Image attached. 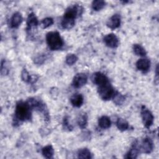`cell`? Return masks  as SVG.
<instances>
[{
	"label": "cell",
	"mask_w": 159,
	"mask_h": 159,
	"mask_svg": "<svg viewBox=\"0 0 159 159\" xmlns=\"http://www.w3.org/2000/svg\"><path fill=\"white\" fill-rule=\"evenodd\" d=\"M21 78L25 83H32V77L29 75L25 68H24L21 72Z\"/></svg>",
	"instance_id": "26"
},
{
	"label": "cell",
	"mask_w": 159,
	"mask_h": 159,
	"mask_svg": "<svg viewBox=\"0 0 159 159\" xmlns=\"http://www.w3.org/2000/svg\"><path fill=\"white\" fill-rule=\"evenodd\" d=\"M93 81L98 86L103 85L109 82L107 77L101 72H96L93 75Z\"/></svg>",
	"instance_id": "9"
},
{
	"label": "cell",
	"mask_w": 159,
	"mask_h": 159,
	"mask_svg": "<svg viewBox=\"0 0 159 159\" xmlns=\"http://www.w3.org/2000/svg\"><path fill=\"white\" fill-rule=\"evenodd\" d=\"M88 78L85 73H80L76 74L73 79V86L76 88H80L83 86L87 83Z\"/></svg>",
	"instance_id": "8"
},
{
	"label": "cell",
	"mask_w": 159,
	"mask_h": 159,
	"mask_svg": "<svg viewBox=\"0 0 159 159\" xmlns=\"http://www.w3.org/2000/svg\"><path fill=\"white\" fill-rule=\"evenodd\" d=\"M71 104L76 107H80L83 103V97L81 94H75L70 99Z\"/></svg>",
	"instance_id": "16"
},
{
	"label": "cell",
	"mask_w": 159,
	"mask_h": 159,
	"mask_svg": "<svg viewBox=\"0 0 159 159\" xmlns=\"http://www.w3.org/2000/svg\"><path fill=\"white\" fill-rule=\"evenodd\" d=\"M121 22V18L119 14H114L111 17V18L108 20L107 22V26L109 27L111 29H115L118 28L120 25Z\"/></svg>",
	"instance_id": "12"
},
{
	"label": "cell",
	"mask_w": 159,
	"mask_h": 159,
	"mask_svg": "<svg viewBox=\"0 0 159 159\" xmlns=\"http://www.w3.org/2000/svg\"><path fill=\"white\" fill-rule=\"evenodd\" d=\"M140 152V145H139L137 142H135L132 145V147L130 148V149L129 150V152L127 153L125 157L127 158H136Z\"/></svg>",
	"instance_id": "14"
},
{
	"label": "cell",
	"mask_w": 159,
	"mask_h": 159,
	"mask_svg": "<svg viewBox=\"0 0 159 159\" xmlns=\"http://www.w3.org/2000/svg\"><path fill=\"white\" fill-rule=\"evenodd\" d=\"M31 107L29 103L24 101H19L16 106L15 117L18 121L29 120L31 119Z\"/></svg>",
	"instance_id": "1"
},
{
	"label": "cell",
	"mask_w": 159,
	"mask_h": 159,
	"mask_svg": "<svg viewBox=\"0 0 159 159\" xmlns=\"http://www.w3.org/2000/svg\"><path fill=\"white\" fill-rule=\"evenodd\" d=\"M39 24V20L35 14L31 12L29 14L27 19V30H30L33 27H37Z\"/></svg>",
	"instance_id": "15"
},
{
	"label": "cell",
	"mask_w": 159,
	"mask_h": 159,
	"mask_svg": "<svg viewBox=\"0 0 159 159\" xmlns=\"http://www.w3.org/2000/svg\"><path fill=\"white\" fill-rule=\"evenodd\" d=\"M112 98L114 103L117 105H121L125 100V97L118 92H116L114 93Z\"/></svg>",
	"instance_id": "24"
},
{
	"label": "cell",
	"mask_w": 159,
	"mask_h": 159,
	"mask_svg": "<svg viewBox=\"0 0 159 159\" xmlns=\"http://www.w3.org/2000/svg\"><path fill=\"white\" fill-rule=\"evenodd\" d=\"M77 60H78L77 56L73 53L68 54L65 58L66 63L68 65H73V64H75Z\"/></svg>",
	"instance_id": "25"
},
{
	"label": "cell",
	"mask_w": 159,
	"mask_h": 159,
	"mask_svg": "<svg viewBox=\"0 0 159 159\" xmlns=\"http://www.w3.org/2000/svg\"><path fill=\"white\" fill-rule=\"evenodd\" d=\"M98 93L102 100L107 101L113 97L115 91L111 83L108 82L107 83L98 86Z\"/></svg>",
	"instance_id": "3"
},
{
	"label": "cell",
	"mask_w": 159,
	"mask_h": 159,
	"mask_svg": "<svg viewBox=\"0 0 159 159\" xmlns=\"http://www.w3.org/2000/svg\"><path fill=\"white\" fill-rule=\"evenodd\" d=\"M75 21L63 19L61 22V27L65 29H70L75 25Z\"/></svg>",
	"instance_id": "27"
},
{
	"label": "cell",
	"mask_w": 159,
	"mask_h": 159,
	"mask_svg": "<svg viewBox=\"0 0 159 159\" xmlns=\"http://www.w3.org/2000/svg\"><path fill=\"white\" fill-rule=\"evenodd\" d=\"M9 70H7V67L5 66V61L2 60L1 61V72L2 75H5L8 73Z\"/></svg>",
	"instance_id": "30"
},
{
	"label": "cell",
	"mask_w": 159,
	"mask_h": 159,
	"mask_svg": "<svg viewBox=\"0 0 159 159\" xmlns=\"http://www.w3.org/2000/svg\"><path fill=\"white\" fill-rule=\"evenodd\" d=\"M42 153L43 156L47 158H51L54 154L53 148L51 145H48L42 149Z\"/></svg>",
	"instance_id": "18"
},
{
	"label": "cell",
	"mask_w": 159,
	"mask_h": 159,
	"mask_svg": "<svg viewBox=\"0 0 159 159\" xmlns=\"http://www.w3.org/2000/svg\"><path fill=\"white\" fill-rule=\"evenodd\" d=\"M63 127L65 129H68V130H71L73 129V127L69 124L68 119L66 117H65L63 119Z\"/></svg>",
	"instance_id": "31"
},
{
	"label": "cell",
	"mask_w": 159,
	"mask_h": 159,
	"mask_svg": "<svg viewBox=\"0 0 159 159\" xmlns=\"http://www.w3.org/2000/svg\"><path fill=\"white\" fill-rule=\"evenodd\" d=\"M27 102L29 103L31 109H35L36 111H38L43 113L44 115L45 120H49V115H48V112L47 111V107L45 104L43 103L40 100L39 101L35 98H30L27 101Z\"/></svg>",
	"instance_id": "4"
},
{
	"label": "cell",
	"mask_w": 159,
	"mask_h": 159,
	"mask_svg": "<svg viewBox=\"0 0 159 159\" xmlns=\"http://www.w3.org/2000/svg\"><path fill=\"white\" fill-rule=\"evenodd\" d=\"M153 149V143L150 138H145L143 140L141 145H140V150L145 153H150Z\"/></svg>",
	"instance_id": "10"
},
{
	"label": "cell",
	"mask_w": 159,
	"mask_h": 159,
	"mask_svg": "<svg viewBox=\"0 0 159 159\" xmlns=\"http://www.w3.org/2000/svg\"><path fill=\"white\" fill-rule=\"evenodd\" d=\"M116 126L120 131H125L129 127L128 122L122 118H118L116 121Z\"/></svg>",
	"instance_id": "19"
},
{
	"label": "cell",
	"mask_w": 159,
	"mask_h": 159,
	"mask_svg": "<svg viewBox=\"0 0 159 159\" xmlns=\"http://www.w3.org/2000/svg\"><path fill=\"white\" fill-rule=\"evenodd\" d=\"M103 41L106 46L110 48H116L118 47L119 41L117 37L114 34H109L103 38Z\"/></svg>",
	"instance_id": "7"
},
{
	"label": "cell",
	"mask_w": 159,
	"mask_h": 159,
	"mask_svg": "<svg viewBox=\"0 0 159 159\" xmlns=\"http://www.w3.org/2000/svg\"><path fill=\"white\" fill-rule=\"evenodd\" d=\"M83 7L79 5L75 4L68 7L63 15V19L75 21V19L83 12Z\"/></svg>",
	"instance_id": "5"
},
{
	"label": "cell",
	"mask_w": 159,
	"mask_h": 159,
	"mask_svg": "<svg viewBox=\"0 0 159 159\" xmlns=\"http://www.w3.org/2000/svg\"><path fill=\"white\" fill-rule=\"evenodd\" d=\"M137 68L143 73H147L150 68V61L147 58L139 59L136 62Z\"/></svg>",
	"instance_id": "11"
},
{
	"label": "cell",
	"mask_w": 159,
	"mask_h": 159,
	"mask_svg": "<svg viewBox=\"0 0 159 159\" xmlns=\"http://www.w3.org/2000/svg\"><path fill=\"white\" fill-rule=\"evenodd\" d=\"M77 123L80 128L81 129L85 128L88 124V116L86 114L83 113L80 116H79L77 119Z\"/></svg>",
	"instance_id": "20"
},
{
	"label": "cell",
	"mask_w": 159,
	"mask_h": 159,
	"mask_svg": "<svg viewBox=\"0 0 159 159\" xmlns=\"http://www.w3.org/2000/svg\"><path fill=\"white\" fill-rule=\"evenodd\" d=\"M140 113L143 125L146 128H149L153 123L154 117L152 113L143 106H142Z\"/></svg>",
	"instance_id": "6"
},
{
	"label": "cell",
	"mask_w": 159,
	"mask_h": 159,
	"mask_svg": "<svg viewBox=\"0 0 159 159\" xmlns=\"http://www.w3.org/2000/svg\"><path fill=\"white\" fill-rule=\"evenodd\" d=\"M78 157L79 158H91L92 156H91V153L90 152V151L86 148H84L82 149H80L78 152Z\"/></svg>",
	"instance_id": "23"
},
{
	"label": "cell",
	"mask_w": 159,
	"mask_h": 159,
	"mask_svg": "<svg viewBox=\"0 0 159 159\" xmlns=\"http://www.w3.org/2000/svg\"><path fill=\"white\" fill-rule=\"evenodd\" d=\"M53 23V20L51 17H46L42 20L41 21V25L42 28L45 29L50 27Z\"/></svg>",
	"instance_id": "28"
},
{
	"label": "cell",
	"mask_w": 159,
	"mask_h": 159,
	"mask_svg": "<svg viewBox=\"0 0 159 159\" xmlns=\"http://www.w3.org/2000/svg\"><path fill=\"white\" fill-rule=\"evenodd\" d=\"M133 50L134 53L139 56L144 57L147 54L145 48L140 44H134L133 45Z\"/></svg>",
	"instance_id": "21"
},
{
	"label": "cell",
	"mask_w": 159,
	"mask_h": 159,
	"mask_svg": "<svg viewBox=\"0 0 159 159\" xmlns=\"http://www.w3.org/2000/svg\"><path fill=\"white\" fill-rule=\"evenodd\" d=\"M45 57L43 55H39L38 56H37L35 59H34V62L36 63V64H38V65H41L42 64L44 61L45 60Z\"/></svg>",
	"instance_id": "29"
},
{
	"label": "cell",
	"mask_w": 159,
	"mask_h": 159,
	"mask_svg": "<svg viewBox=\"0 0 159 159\" xmlns=\"http://www.w3.org/2000/svg\"><path fill=\"white\" fill-rule=\"evenodd\" d=\"M106 2L102 0L93 1L91 4L92 9L95 11H98L102 9L105 6Z\"/></svg>",
	"instance_id": "22"
},
{
	"label": "cell",
	"mask_w": 159,
	"mask_h": 159,
	"mask_svg": "<svg viewBox=\"0 0 159 159\" xmlns=\"http://www.w3.org/2000/svg\"><path fill=\"white\" fill-rule=\"evenodd\" d=\"M23 20L21 14L19 12H15L10 19V26L11 28H17Z\"/></svg>",
	"instance_id": "13"
},
{
	"label": "cell",
	"mask_w": 159,
	"mask_h": 159,
	"mask_svg": "<svg viewBox=\"0 0 159 159\" xmlns=\"http://www.w3.org/2000/svg\"><path fill=\"white\" fill-rule=\"evenodd\" d=\"M98 125L102 129H108L111 127V122L110 118L106 116L101 117L98 120Z\"/></svg>",
	"instance_id": "17"
},
{
	"label": "cell",
	"mask_w": 159,
	"mask_h": 159,
	"mask_svg": "<svg viewBox=\"0 0 159 159\" xmlns=\"http://www.w3.org/2000/svg\"><path fill=\"white\" fill-rule=\"evenodd\" d=\"M47 43L52 50H58L62 48L64 42L57 31L49 32L46 35Z\"/></svg>",
	"instance_id": "2"
}]
</instances>
